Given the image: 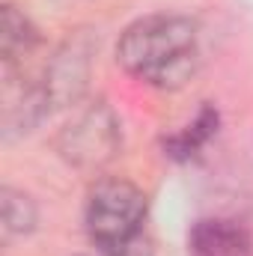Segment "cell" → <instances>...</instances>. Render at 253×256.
Returning a JSON list of instances; mask_svg holds the SVG:
<instances>
[{
	"label": "cell",
	"mask_w": 253,
	"mask_h": 256,
	"mask_svg": "<svg viewBox=\"0 0 253 256\" xmlns=\"http://www.w3.org/2000/svg\"><path fill=\"white\" fill-rule=\"evenodd\" d=\"M128 74L152 86L185 84L200 60L196 24L182 15H149L128 27L116 45Z\"/></svg>",
	"instance_id": "cell-1"
},
{
	"label": "cell",
	"mask_w": 253,
	"mask_h": 256,
	"mask_svg": "<svg viewBox=\"0 0 253 256\" xmlns=\"http://www.w3.org/2000/svg\"><path fill=\"white\" fill-rule=\"evenodd\" d=\"M143 218H146V194L122 179L98 182L90 191L86 212H84L86 232L96 248L122 244L143 236L140 232Z\"/></svg>",
	"instance_id": "cell-2"
},
{
	"label": "cell",
	"mask_w": 253,
	"mask_h": 256,
	"mask_svg": "<svg viewBox=\"0 0 253 256\" xmlns=\"http://www.w3.org/2000/svg\"><path fill=\"white\" fill-rule=\"evenodd\" d=\"M63 149L74 164H102L116 149V122L108 110H90L63 134Z\"/></svg>",
	"instance_id": "cell-3"
},
{
	"label": "cell",
	"mask_w": 253,
	"mask_h": 256,
	"mask_svg": "<svg viewBox=\"0 0 253 256\" xmlns=\"http://www.w3.org/2000/svg\"><path fill=\"white\" fill-rule=\"evenodd\" d=\"M190 256H250V236L242 224L212 218L190 230Z\"/></svg>",
	"instance_id": "cell-4"
},
{
	"label": "cell",
	"mask_w": 253,
	"mask_h": 256,
	"mask_svg": "<svg viewBox=\"0 0 253 256\" xmlns=\"http://www.w3.org/2000/svg\"><path fill=\"white\" fill-rule=\"evenodd\" d=\"M36 42V30L27 21L24 12H18L15 6H3V21H0V51L6 66L21 60Z\"/></svg>",
	"instance_id": "cell-5"
},
{
	"label": "cell",
	"mask_w": 253,
	"mask_h": 256,
	"mask_svg": "<svg viewBox=\"0 0 253 256\" xmlns=\"http://www.w3.org/2000/svg\"><path fill=\"white\" fill-rule=\"evenodd\" d=\"M214 131H218V114H214L212 108H202L200 116H196L185 131H179V134H173L170 140H164V149H167L170 158L188 161L190 155H196V152L208 143V137H212Z\"/></svg>",
	"instance_id": "cell-6"
},
{
	"label": "cell",
	"mask_w": 253,
	"mask_h": 256,
	"mask_svg": "<svg viewBox=\"0 0 253 256\" xmlns=\"http://www.w3.org/2000/svg\"><path fill=\"white\" fill-rule=\"evenodd\" d=\"M36 220V212H33V202L24 196V194L15 191H3V230L6 236H15V232H27Z\"/></svg>",
	"instance_id": "cell-7"
},
{
	"label": "cell",
	"mask_w": 253,
	"mask_h": 256,
	"mask_svg": "<svg viewBox=\"0 0 253 256\" xmlns=\"http://www.w3.org/2000/svg\"><path fill=\"white\" fill-rule=\"evenodd\" d=\"M96 256H152V248L143 236L122 242V244H110V248H96Z\"/></svg>",
	"instance_id": "cell-8"
}]
</instances>
